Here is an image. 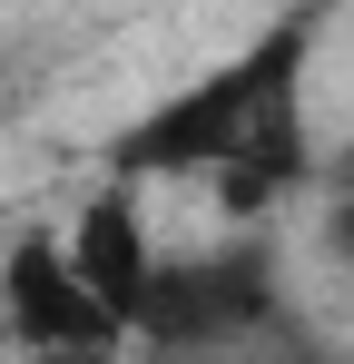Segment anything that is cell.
Segmentation results:
<instances>
[{"label": "cell", "instance_id": "7a4b0ae2", "mask_svg": "<svg viewBox=\"0 0 354 364\" xmlns=\"http://www.w3.org/2000/svg\"><path fill=\"white\" fill-rule=\"evenodd\" d=\"M276 315V256L266 246H227L197 266H158L138 296V345H246Z\"/></svg>", "mask_w": 354, "mask_h": 364}, {"label": "cell", "instance_id": "3957f363", "mask_svg": "<svg viewBox=\"0 0 354 364\" xmlns=\"http://www.w3.org/2000/svg\"><path fill=\"white\" fill-rule=\"evenodd\" d=\"M0 305H10V335H20V345H59V355L138 345L128 315L79 276L69 237H20V246H10V256H0Z\"/></svg>", "mask_w": 354, "mask_h": 364}, {"label": "cell", "instance_id": "6da1fadb", "mask_svg": "<svg viewBox=\"0 0 354 364\" xmlns=\"http://www.w3.org/2000/svg\"><path fill=\"white\" fill-rule=\"evenodd\" d=\"M305 40L315 20L295 10L276 20L256 50H236L227 69H207L197 89H177L168 109L118 138V178H217L227 217H266L315 158H305Z\"/></svg>", "mask_w": 354, "mask_h": 364}, {"label": "cell", "instance_id": "277c9868", "mask_svg": "<svg viewBox=\"0 0 354 364\" xmlns=\"http://www.w3.org/2000/svg\"><path fill=\"white\" fill-rule=\"evenodd\" d=\"M69 256H79V276H89L118 315H138L148 276H158V246H148V217H138V197H128V187H99V197L79 207ZM128 335H138V325H128Z\"/></svg>", "mask_w": 354, "mask_h": 364}]
</instances>
